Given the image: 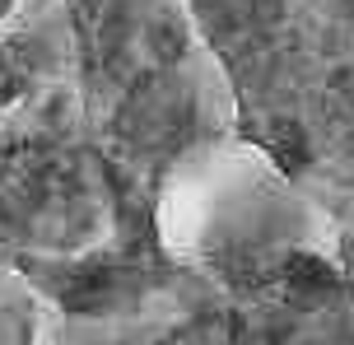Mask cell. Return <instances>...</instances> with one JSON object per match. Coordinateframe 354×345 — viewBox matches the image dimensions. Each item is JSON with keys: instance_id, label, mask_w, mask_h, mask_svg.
I'll return each mask as SVG.
<instances>
[{"instance_id": "52a82bcc", "label": "cell", "mask_w": 354, "mask_h": 345, "mask_svg": "<svg viewBox=\"0 0 354 345\" xmlns=\"http://www.w3.org/2000/svg\"><path fill=\"white\" fill-rule=\"evenodd\" d=\"M19 98H24V80H19V66L10 56V42L0 37V127H5V117H10V108Z\"/></svg>"}, {"instance_id": "6da1fadb", "label": "cell", "mask_w": 354, "mask_h": 345, "mask_svg": "<svg viewBox=\"0 0 354 345\" xmlns=\"http://www.w3.org/2000/svg\"><path fill=\"white\" fill-rule=\"evenodd\" d=\"M233 131L331 219L354 205V28L299 0H201Z\"/></svg>"}, {"instance_id": "8992f818", "label": "cell", "mask_w": 354, "mask_h": 345, "mask_svg": "<svg viewBox=\"0 0 354 345\" xmlns=\"http://www.w3.org/2000/svg\"><path fill=\"white\" fill-rule=\"evenodd\" d=\"M47 341V299L33 280L0 261V345H42Z\"/></svg>"}, {"instance_id": "7a4b0ae2", "label": "cell", "mask_w": 354, "mask_h": 345, "mask_svg": "<svg viewBox=\"0 0 354 345\" xmlns=\"http://www.w3.org/2000/svg\"><path fill=\"white\" fill-rule=\"evenodd\" d=\"M149 238L168 261L252 304L336 257V219L238 131L182 149L149 187Z\"/></svg>"}, {"instance_id": "5b68a950", "label": "cell", "mask_w": 354, "mask_h": 345, "mask_svg": "<svg viewBox=\"0 0 354 345\" xmlns=\"http://www.w3.org/2000/svg\"><path fill=\"white\" fill-rule=\"evenodd\" d=\"M47 299L42 345H238L233 299L149 243L28 275Z\"/></svg>"}, {"instance_id": "3957f363", "label": "cell", "mask_w": 354, "mask_h": 345, "mask_svg": "<svg viewBox=\"0 0 354 345\" xmlns=\"http://www.w3.org/2000/svg\"><path fill=\"white\" fill-rule=\"evenodd\" d=\"M80 89L93 140L145 210L182 149L233 131L224 71L182 0H98L80 33Z\"/></svg>"}, {"instance_id": "277c9868", "label": "cell", "mask_w": 354, "mask_h": 345, "mask_svg": "<svg viewBox=\"0 0 354 345\" xmlns=\"http://www.w3.org/2000/svg\"><path fill=\"white\" fill-rule=\"evenodd\" d=\"M136 243H149L145 205L98 149L84 98H19L0 127V261L47 275Z\"/></svg>"}, {"instance_id": "ba28073f", "label": "cell", "mask_w": 354, "mask_h": 345, "mask_svg": "<svg viewBox=\"0 0 354 345\" xmlns=\"http://www.w3.org/2000/svg\"><path fill=\"white\" fill-rule=\"evenodd\" d=\"M336 257H340V266H345V275L354 280V205L336 219Z\"/></svg>"}]
</instances>
